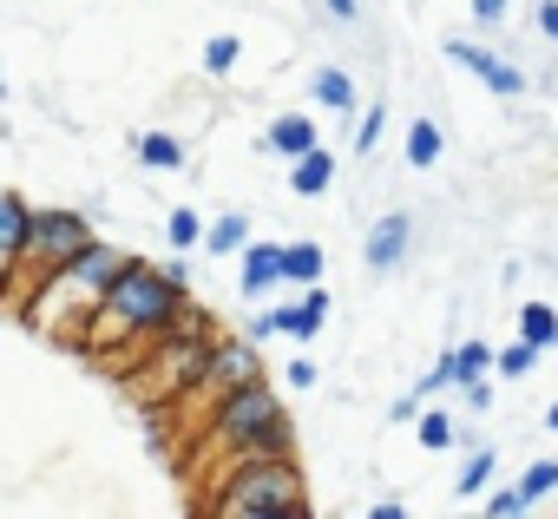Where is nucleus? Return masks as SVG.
Wrapping results in <instances>:
<instances>
[{"label": "nucleus", "mask_w": 558, "mask_h": 519, "mask_svg": "<svg viewBox=\"0 0 558 519\" xmlns=\"http://www.w3.org/2000/svg\"><path fill=\"white\" fill-rule=\"evenodd\" d=\"M408 243H414V217H408V210H388V217L368 230V270H375V277L401 270V264H408Z\"/></svg>", "instance_id": "obj_7"}, {"label": "nucleus", "mask_w": 558, "mask_h": 519, "mask_svg": "<svg viewBox=\"0 0 558 519\" xmlns=\"http://www.w3.org/2000/svg\"><path fill=\"white\" fill-rule=\"evenodd\" d=\"M545 427H551V434H558V401H551V408H545Z\"/></svg>", "instance_id": "obj_36"}, {"label": "nucleus", "mask_w": 558, "mask_h": 519, "mask_svg": "<svg viewBox=\"0 0 558 519\" xmlns=\"http://www.w3.org/2000/svg\"><path fill=\"white\" fill-rule=\"evenodd\" d=\"M538 355H545V349H538V342H525V336H519V342H512V349H499V362H493V369H499V375H506V382H519V375H532V362H538Z\"/></svg>", "instance_id": "obj_21"}, {"label": "nucleus", "mask_w": 558, "mask_h": 519, "mask_svg": "<svg viewBox=\"0 0 558 519\" xmlns=\"http://www.w3.org/2000/svg\"><path fill=\"white\" fill-rule=\"evenodd\" d=\"M230 250H250V224L243 217H217L210 224V256H230Z\"/></svg>", "instance_id": "obj_20"}, {"label": "nucleus", "mask_w": 558, "mask_h": 519, "mask_svg": "<svg viewBox=\"0 0 558 519\" xmlns=\"http://www.w3.org/2000/svg\"><path fill=\"white\" fill-rule=\"evenodd\" d=\"M447 60L466 67L486 93H499V99H525V73H519L512 60H499V53H486V47H473V40H447Z\"/></svg>", "instance_id": "obj_6"}, {"label": "nucleus", "mask_w": 558, "mask_h": 519, "mask_svg": "<svg viewBox=\"0 0 558 519\" xmlns=\"http://www.w3.org/2000/svg\"><path fill=\"white\" fill-rule=\"evenodd\" d=\"M125 264H132L125 250H112V243H86L73 264L47 270L40 297H21V316H27L34 329H60V336H66V329H86V323L99 316L106 290L125 277Z\"/></svg>", "instance_id": "obj_1"}, {"label": "nucleus", "mask_w": 558, "mask_h": 519, "mask_svg": "<svg viewBox=\"0 0 558 519\" xmlns=\"http://www.w3.org/2000/svg\"><path fill=\"white\" fill-rule=\"evenodd\" d=\"M250 336H256V342H269V336H283V329H276V310H263V316L250 323Z\"/></svg>", "instance_id": "obj_31"}, {"label": "nucleus", "mask_w": 558, "mask_h": 519, "mask_svg": "<svg viewBox=\"0 0 558 519\" xmlns=\"http://www.w3.org/2000/svg\"><path fill=\"white\" fill-rule=\"evenodd\" d=\"M493 362H499V355H493V349H486L480 336H473V342H460V349H453V369H460V388H466V382H480V375H486Z\"/></svg>", "instance_id": "obj_19"}, {"label": "nucleus", "mask_w": 558, "mask_h": 519, "mask_svg": "<svg viewBox=\"0 0 558 519\" xmlns=\"http://www.w3.org/2000/svg\"><path fill=\"white\" fill-rule=\"evenodd\" d=\"M310 93H316V106H329V112H355V86H349V73H336V67H323V73L310 80Z\"/></svg>", "instance_id": "obj_14"}, {"label": "nucleus", "mask_w": 558, "mask_h": 519, "mask_svg": "<svg viewBox=\"0 0 558 519\" xmlns=\"http://www.w3.org/2000/svg\"><path fill=\"white\" fill-rule=\"evenodd\" d=\"M165 230H171V243H178V250H191V243L204 237V224H197V210H184V204L171 210V224H165Z\"/></svg>", "instance_id": "obj_26"}, {"label": "nucleus", "mask_w": 558, "mask_h": 519, "mask_svg": "<svg viewBox=\"0 0 558 519\" xmlns=\"http://www.w3.org/2000/svg\"><path fill=\"white\" fill-rule=\"evenodd\" d=\"M138 158L158 165V171H178V165H184V145H178L171 132H145V138H138Z\"/></svg>", "instance_id": "obj_17"}, {"label": "nucleus", "mask_w": 558, "mask_h": 519, "mask_svg": "<svg viewBox=\"0 0 558 519\" xmlns=\"http://www.w3.org/2000/svg\"><path fill=\"white\" fill-rule=\"evenodd\" d=\"M519 486H525V493H532V506H538V499L558 486V460H538V467H525V473H519Z\"/></svg>", "instance_id": "obj_25"}, {"label": "nucleus", "mask_w": 558, "mask_h": 519, "mask_svg": "<svg viewBox=\"0 0 558 519\" xmlns=\"http://www.w3.org/2000/svg\"><path fill=\"white\" fill-rule=\"evenodd\" d=\"M276 283H290L283 277V243H250L243 250V297H263V290H276Z\"/></svg>", "instance_id": "obj_10"}, {"label": "nucleus", "mask_w": 558, "mask_h": 519, "mask_svg": "<svg viewBox=\"0 0 558 519\" xmlns=\"http://www.w3.org/2000/svg\"><path fill=\"white\" fill-rule=\"evenodd\" d=\"M290 388H316V369L310 362H290Z\"/></svg>", "instance_id": "obj_33"}, {"label": "nucleus", "mask_w": 558, "mask_h": 519, "mask_svg": "<svg viewBox=\"0 0 558 519\" xmlns=\"http://www.w3.org/2000/svg\"><path fill=\"white\" fill-rule=\"evenodd\" d=\"M256 349H263L256 336L217 342V355H210V382H204V388H243V382H256V375H263V355H256Z\"/></svg>", "instance_id": "obj_8"}, {"label": "nucleus", "mask_w": 558, "mask_h": 519, "mask_svg": "<svg viewBox=\"0 0 558 519\" xmlns=\"http://www.w3.org/2000/svg\"><path fill=\"white\" fill-rule=\"evenodd\" d=\"M414 408H421V395H401V401L388 408V421H414Z\"/></svg>", "instance_id": "obj_34"}, {"label": "nucleus", "mask_w": 558, "mask_h": 519, "mask_svg": "<svg viewBox=\"0 0 558 519\" xmlns=\"http://www.w3.org/2000/svg\"><path fill=\"white\" fill-rule=\"evenodd\" d=\"M329 178H336V152H329V145H316V152H303V158L290 165V191H296V197H323Z\"/></svg>", "instance_id": "obj_11"}, {"label": "nucleus", "mask_w": 558, "mask_h": 519, "mask_svg": "<svg viewBox=\"0 0 558 519\" xmlns=\"http://www.w3.org/2000/svg\"><path fill=\"white\" fill-rule=\"evenodd\" d=\"M408 165H414V171L440 165V125H434V119H414V125H408Z\"/></svg>", "instance_id": "obj_16"}, {"label": "nucleus", "mask_w": 558, "mask_h": 519, "mask_svg": "<svg viewBox=\"0 0 558 519\" xmlns=\"http://www.w3.org/2000/svg\"><path fill=\"white\" fill-rule=\"evenodd\" d=\"M538 34L558 40V0H538Z\"/></svg>", "instance_id": "obj_30"}, {"label": "nucleus", "mask_w": 558, "mask_h": 519, "mask_svg": "<svg viewBox=\"0 0 558 519\" xmlns=\"http://www.w3.org/2000/svg\"><path fill=\"white\" fill-rule=\"evenodd\" d=\"M276 329H283V336H296V342H316L323 316H316L310 303H283V310H276Z\"/></svg>", "instance_id": "obj_18"}, {"label": "nucleus", "mask_w": 558, "mask_h": 519, "mask_svg": "<svg viewBox=\"0 0 558 519\" xmlns=\"http://www.w3.org/2000/svg\"><path fill=\"white\" fill-rule=\"evenodd\" d=\"M486 512H493V519H512V512H532V493H525V486L512 480L506 493H493V499H486Z\"/></svg>", "instance_id": "obj_24"}, {"label": "nucleus", "mask_w": 558, "mask_h": 519, "mask_svg": "<svg viewBox=\"0 0 558 519\" xmlns=\"http://www.w3.org/2000/svg\"><path fill=\"white\" fill-rule=\"evenodd\" d=\"M506 8H512V0H473V21L493 27V21H506Z\"/></svg>", "instance_id": "obj_29"}, {"label": "nucleus", "mask_w": 558, "mask_h": 519, "mask_svg": "<svg viewBox=\"0 0 558 519\" xmlns=\"http://www.w3.org/2000/svg\"><path fill=\"white\" fill-rule=\"evenodd\" d=\"M178 310H184V277L165 264V270H151V264H125V277L106 290V303H99V316L86 323V336L93 342H125V336H165L171 323H178Z\"/></svg>", "instance_id": "obj_2"}, {"label": "nucleus", "mask_w": 558, "mask_h": 519, "mask_svg": "<svg viewBox=\"0 0 558 519\" xmlns=\"http://www.w3.org/2000/svg\"><path fill=\"white\" fill-rule=\"evenodd\" d=\"M27 237H34V210H27L21 191H8V197H0V264H8V270L27 264Z\"/></svg>", "instance_id": "obj_9"}, {"label": "nucleus", "mask_w": 558, "mask_h": 519, "mask_svg": "<svg viewBox=\"0 0 558 519\" xmlns=\"http://www.w3.org/2000/svg\"><path fill=\"white\" fill-rule=\"evenodd\" d=\"M223 519H296L303 512V480L290 460H236V473L217 493Z\"/></svg>", "instance_id": "obj_3"}, {"label": "nucleus", "mask_w": 558, "mask_h": 519, "mask_svg": "<svg viewBox=\"0 0 558 519\" xmlns=\"http://www.w3.org/2000/svg\"><path fill=\"white\" fill-rule=\"evenodd\" d=\"M460 395H466V401H473V414H480V408H493V388H486V382H466V388H460Z\"/></svg>", "instance_id": "obj_32"}, {"label": "nucleus", "mask_w": 558, "mask_h": 519, "mask_svg": "<svg viewBox=\"0 0 558 519\" xmlns=\"http://www.w3.org/2000/svg\"><path fill=\"white\" fill-rule=\"evenodd\" d=\"M486 480H493V447H480V454H473V460L460 467V486H453V493H460V499H473V493H480Z\"/></svg>", "instance_id": "obj_23"}, {"label": "nucleus", "mask_w": 558, "mask_h": 519, "mask_svg": "<svg viewBox=\"0 0 558 519\" xmlns=\"http://www.w3.org/2000/svg\"><path fill=\"white\" fill-rule=\"evenodd\" d=\"M381 125H388V106H368V119L355 125V152H375L381 145Z\"/></svg>", "instance_id": "obj_27"}, {"label": "nucleus", "mask_w": 558, "mask_h": 519, "mask_svg": "<svg viewBox=\"0 0 558 519\" xmlns=\"http://www.w3.org/2000/svg\"><path fill=\"white\" fill-rule=\"evenodd\" d=\"M86 243H99V237H93V224H86L80 210H34L27 264H40V270H60V264H73V256H80ZM27 264H21V270H27ZM21 270H14V277H21Z\"/></svg>", "instance_id": "obj_5"}, {"label": "nucleus", "mask_w": 558, "mask_h": 519, "mask_svg": "<svg viewBox=\"0 0 558 519\" xmlns=\"http://www.w3.org/2000/svg\"><path fill=\"white\" fill-rule=\"evenodd\" d=\"M323 243H283V277L290 283H323Z\"/></svg>", "instance_id": "obj_13"}, {"label": "nucleus", "mask_w": 558, "mask_h": 519, "mask_svg": "<svg viewBox=\"0 0 558 519\" xmlns=\"http://www.w3.org/2000/svg\"><path fill=\"white\" fill-rule=\"evenodd\" d=\"M421 447H434V454L453 447V421L447 414H421Z\"/></svg>", "instance_id": "obj_28"}, {"label": "nucleus", "mask_w": 558, "mask_h": 519, "mask_svg": "<svg viewBox=\"0 0 558 519\" xmlns=\"http://www.w3.org/2000/svg\"><path fill=\"white\" fill-rule=\"evenodd\" d=\"M276 421H283V401H276V388L256 375V382H243V388H223V401H217V414H210V434L230 447V454H243L256 434H269Z\"/></svg>", "instance_id": "obj_4"}, {"label": "nucleus", "mask_w": 558, "mask_h": 519, "mask_svg": "<svg viewBox=\"0 0 558 519\" xmlns=\"http://www.w3.org/2000/svg\"><path fill=\"white\" fill-rule=\"evenodd\" d=\"M263 145H269V152H283V158L296 165V158H303V152H316L323 138H316V119L290 112V119H276V125H269V138H263Z\"/></svg>", "instance_id": "obj_12"}, {"label": "nucleus", "mask_w": 558, "mask_h": 519, "mask_svg": "<svg viewBox=\"0 0 558 519\" xmlns=\"http://www.w3.org/2000/svg\"><path fill=\"white\" fill-rule=\"evenodd\" d=\"M236 60H243V47H236V40H230V34H217V40H210V47H204V73H210V80H223V73H230V67H236Z\"/></svg>", "instance_id": "obj_22"}, {"label": "nucleus", "mask_w": 558, "mask_h": 519, "mask_svg": "<svg viewBox=\"0 0 558 519\" xmlns=\"http://www.w3.org/2000/svg\"><path fill=\"white\" fill-rule=\"evenodd\" d=\"M329 14H336V21H362V8H355V0H329Z\"/></svg>", "instance_id": "obj_35"}, {"label": "nucleus", "mask_w": 558, "mask_h": 519, "mask_svg": "<svg viewBox=\"0 0 558 519\" xmlns=\"http://www.w3.org/2000/svg\"><path fill=\"white\" fill-rule=\"evenodd\" d=\"M519 336L538 342V349H558V310L551 303H525L519 310Z\"/></svg>", "instance_id": "obj_15"}]
</instances>
